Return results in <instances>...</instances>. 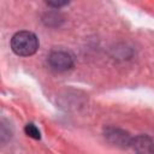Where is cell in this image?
<instances>
[{
	"label": "cell",
	"mask_w": 154,
	"mask_h": 154,
	"mask_svg": "<svg viewBox=\"0 0 154 154\" xmlns=\"http://www.w3.org/2000/svg\"><path fill=\"white\" fill-rule=\"evenodd\" d=\"M12 51L20 57L32 55L38 48V40L35 34L30 31H19L13 35L11 40Z\"/></svg>",
	"instance_id": "cell-1"
},
{
	"label": "cell",
	"mask_w": 154,
	"mask_h": 154,
	"mask_svg": "<svg viewBox=\"0 0 154 154\" xmlns=\"http://www.w3.org/2000/svg\"><path fill=\"white\" fill-rule=\"evenodd\" d=\"M70 0H46V2L53 7H61L65 6L66 4H69Z\"/></svg>",
	"instance_id": "cell-6"
},
{
	"label": "cell",
	"mask_w": 154,
	"mask_h": 154,
	"mask_svg": "<svg viewBox=\"0 0 154 154\" xmlns=\"http://www.w3.org/2000/svg\"><path fill=\"white\" fill-rule=\"evenodd\" d=\"M25 132H26L28 136H30V137H32L35 140L40 138V131H38V129L34 124H28L25 126Z\"/></svg>",
	"instance_id": "cell-5"
},
{
	"label": "cell",
	"mask_w": 154,
	"mask_h": 154,
	"mask_svg": "<svg viewBox=\"0 0 154 154\" xmlns=\"http://www.w3.org/2000/svg\"><path fill=\"white\" fill-rule=\"evenodd\" d=\"M48 64L52 70L57 72H64L72 67L73 60L71 55L65 51H54L48 57Z\"/></svg>",
	"instance_id": "cell-2"
},
{
	"label": "cell",
	"mask_w": 154,
	"mask_h": 154,
	"mask_svg": "<svg viewBox=\"0 0 154 154\" xmlns=\"http://www.w3.org/2000/svg\"><path fill=\"white\" fill-rule=\"evenodd\" d=\"M130 144L136 152H141V153L154 152V142L148 136H137L130 141Z\"/></svg>",
	"instance_id": "cell-3"
},
{
	"label": "cell",
	"mask_w": 154,
	"mask_h": 154,
	"mask_svg": "<svg viewBox=\"0 0 154 154\" xmlns=\"http://www.w3.org/2000/svg\"><path fill=\"white\" fill-rule=\"evenodd\" d=\"M108 137V140L112 142V143H116L118 146H128L130 144V137L128 136L126 132L122 131V130H118V129H112L107 132L106 135Z\"/></svg>",
	"instance_id": "cell-4"
}]
</instances>
